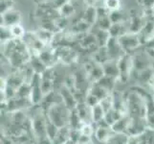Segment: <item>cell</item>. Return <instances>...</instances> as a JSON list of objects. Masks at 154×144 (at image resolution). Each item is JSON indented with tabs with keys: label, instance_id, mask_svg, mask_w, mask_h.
I'll return each instance as SVG.
<instances>
[{
	"label": "cell",
	"instance_id": "7c38bea8",
	"mask_svg": "<svg viewBox=\"0 0 154 144\" xmlns=\"http://www.w3.org/2000/svg\"><path fill=\"white\" fill-rule=\"evenodd\" d=\"M147 18L140 15H133L128 20V33L139 34L144 28Z\"/></svg>",
	"mask_w": 154,
	"mask_h": 144
},
{
	"label": "cell",
	"instance_id": "83f0119b",
	"mask_svg": "<svg viewBox=\"0 0 154 144\" xmlns=\"http://www.w3.org/2000/svg\"><path fill=\"white\" fill-rule=\"evenodd\" d=\"M112 25V22H111V19L108 17H103V18H98L96 24H95L93 27L98 28V29H102V30H106L108 31Z\"/></svg>",
	"mask_w": 154,
	"mask_h": 144
},
{
	"label": "cell",
	"instance_id": "5bb4252c",
	"mask_svg": "<svg viewBox=\"0 0 154 144\" xmlns=\"http://www.w3.org/2000/svg\"><path fill=\"white\" fill-rule=\"evenodd\" d=\"M130 121H131V117L123 116L121 119H119L118 121L115 122V123L113 124V126L111 127V129L113 130V132L115 133V134L123 135L127 132V130H128Z\"/></svg>",
	"mask_w": 154,
	"mask_h": 144
},
{
	"label": "cell",
	"instance_id": "5b68a950",
	"mask_svg": "<svg viewBox=\"0 0 154 144\" xmlns=\"http://www.w3.org/2000/svg\"><path fill=\"white\" fill-rule=\"evenodd\" d=\"M58 61L65 63V65H71L76 62L79 58L78 53L68 45H60L55 47Z\"/></svg>",
	"mask_w": 154,
	"mask_h": 144
},
{
	"label": "cell",
	"instance_id": "3957f363",
	"mask_svg": "<svg viewBox=\"0 0 154 144\" xmlns=\"http://www.w3.org/2000/svg\"><path fill=\"white\" fill-rule=\"evenodd\" d=\"M118 40L125 53H127V54H132V52H134L141 45H143L139 34L126 33L119 38Z\"/></svg>",
	"mask_w": 154,
	"mask_h": 144
},
{
	"label": "cell",
	"instance_id": "f6af8a7d",
	"mask_svg": "<svg viewBox=\"0 0 154 144\" xmlns=\"http://www.w3.org/2000/svg\"><path fill=\"white\" fill-rule=\"evenodd\" d=\"M153 68H154V66H153Z\"/></svg>",
	"mask_w": 154,
	"mask_h": 144
},
{
	"label": "cell",
	"instance_id": "7bdbcfd3",
	"mask_svg": "<svg viewBox=\"0 0 154 144\" xmlns=\"http://www.w3.org/2000/svg\"><path fill=\"white\" fill-rule=\"evenodd\" d=\"M150 11H151V12H152V14H153V15H154V6H153V8H152V9H151Z\"/></svg>",
	"mask_w": 154,
	"mask_h": 144
},
{
	"label": "cell",
	"instance_id": "f35d334b",
	"mask_svg": "<svg viewBox=\"0 0 154 144\" xmlns=\"http://www.w3.org/2000/svg\"><path fill=\"white\" fill-rule=\"evenodd\" d=\"M142 4L144 5L145 7L151 10L154 6V0H142Z\"/></svg>",
	"mask_w": 154,
	"mask_h": 144
},
{
	"label": "cell",
	"instance_id": "277c9868",
	"mask_svg": "<svg viewBox=\"0 0 154 144\" xmlns=\"http://www.w3.org/2000/svg\"><path fill=\"white\" fill-rule=\"evenodd\" d=\"M32 121V133L38 141L47 138L46 135V125L47 117L45 118L42 114H38L33 117Z\"/></svg>",
	"mask_w": 154,
	"mask_h": 144
},
{
	"label": "cell",
	"instance_id": "9c48e42d",
	"mask_svg": "<svg viewBox=\"0 0 154 144\" xmlns=\"http://www.w3.org/2000/svg\"><path fill=\"white\" fill-rule=\"evenodd\" d=\"M105 47H106V49H107L110 60L118 61L122 56H124L125 54L120 44L118 39L110 38L109 41L107 42V44H106Z\"/></svg>",
	"mask_w": 154,
	"mask_h": 144
},
{
	"label": "cell",
	"instance_id": "52a82bcc",
	"mask_svg": "<svg viewBox=\"0 0 154 144\" xmlns=\"http://www.w3.org/2000/svg\"><path fill=\"white\" fill-rule=\"evenodd\" d=\"M132 56H133V71L140 72L144 69L153 66L151 65L152 59L148 56L146 51L139 53V54H133Z\"/></svg>",
	"mask_w": 154,
	"mask_h": 144
},
{
	"label": "cell",
	"instance_id": "1f68e13d",
	"mask_svg": "<svg viewBox=\"0 0 154 144\" xmlns=\"http://www.w3.org/2000/svg\"><path fill=\"white\" fill-rule=\"evenodd\" d=\"M100 106L103 107V110L106 113H108L109 110H111L112 109H114V99H113V95L110 94L107 97H105L104 99H103L100 102Z\"/></svg>",
	"mask_w": 154,
	"mask_h": 144
},
{
	"label": "cell",
	"instance_id": "6da1fadb",
	"mask_svg": "<svg viewBox=\"0 0 154 144\" xmlns=\"http://www.w3.org/2000/svg\"><path fill=\"white\" fill-rule=\"evenodd\" d=\"M71 110L60 103H54L50 105L47 110V118L57 127L61 128L64 126H69V119H70Z\"/></svg>",
	"mask_w": 154,
	"mask_h": 144
},
{
	"label": "cell",
	"instance_id": "f546056e",
	"mask_svg": "<svg viewBox=\"0 0 154 144\" xmlns=\"http://www.w3.org/2000/svg\"><path fill=\"white\" fill-rule=\"evenodd\" d=\"M58 12H60V17L67 18L68 17H70V15H72L74 13H75V7H74L73 4L69 1L66 4L63 5V6L58 10Z\"/></svg>",
	"mask_w": 154,
	"mask_h": 144
},
{
	"label": "cell",
	"instance_id": "484cf974",
	"mask_svg": "<svg viewBox=\"0 0 154 144\" xmlns=\"http://www.w3.org/2000/svg\"><path fill=\"white\" fill-rule=\"evenodd\" d=\"M117 80H118V79H115V78L104 75L102 79L100 80V81H98L97 83H94V84L99 85L100 87H102V88H105L106 90H108L109 92H111V90L114 88L115 82L117 81Z\"/></svg>",
	"mask_w": 154,
	"mask_h": 144
},
{
	"label": "cell",
	"instance_id": "44dd1931",
	"mask_svg": "<svg viewBox=\"0 0 154 144\" xmlns=\"http://www.w3.org/2000/svg\"><path fill=\"white\" fill-rule=\"evenodd\" d=\"M29 65L32 67V69L34 70L35 74H38V75H42L47 69V66L43 63L40 60V58L38 56H32L31 60L29 62Z\"/></svg>",
	"mask_w": 154,
	"mask_h": 144
},
{
	"label": "cell",
	"instance_id": "8d00e7d4",
	"mask_svg": "<svg viewBox=\"0 0 154 144\" xmlns=\"http://www.w3.org/2000/svg\"><path fill=\"white\" fill-rule=\"evenodd\" d=\"M79 131H81L82 135L89 136V137L93 136V135L95 134V132L93 130V127H92L91 123H84L82 126L81 129H79Z\"/></svg>",
	"mask_w": 154,
	"mask_h": 144
},
{
	"label": "cell",
	"instance_id": "d4e9b609",
	"mask_svg": "<svg viewBox=\"0 0 154 144\" xmlns=\"http://www.w3.org/2000/svg\"><path fill=\"white\" fill-rule=\"evenodd\" d=\"M105 111L103 110V107L100 104H98L91 108V117H92V123H99L104 118Z\"/></svg>",
	"mask_w": 154,
	"mask_h": 144
},
{
	"label": "cell",
	"instance_id": "d590c367",
	"mask_svg": "<svg viewBox=\"0 0 154 144\" xmlns=\"http://www.w3.org/2000/svg\"><path fill=\"white\" fill-rule=\"evenodd\" d=\"M100 101L96 97V96L93 95L92 93L88 92L85 95V100H84V103H85L88 107H90V108H93L94 106L100 104Z\"/></svg>",
	"mask_w": 154,
	"mask_h": 144
},
{
	"label": "cell",
	"instance_id": "8fae6325",
	"mask_svg": "<svg viewBox=\"0 0 154 144\" xmlns=\"http://www.w3.org/2000/svg\"><path fill=\"white\" fill-rule=\"evenodd\" d=\"M60 97H61V102L64 104L69 110H74L76 109L78 105V101L75 97V94L71 92V89L68 88L67 87L62 88L60 90Z\"/></svg>",
	"mask_w": 154,
	"mask_h": 144
},
{
	"label": "cell",
	"instance_id": "ee69618b",
	"mask_svg": "<svg viewBox=\"0 0 154 144\" xmlns=\"http://www.w3.org/2000/svg\"><path fill=\"white\" fill-rule=\"evenodd\" d=\"M77 144H82V143H77ZM90 144V143H89Z\"/></svg>",
	"mask_w": 154,
	"mask_h": 144
},
{
	"label": "cell",
	"instance_id": "d6986e66",
	"mask_svg": "<svg viewBox=\"0 0 154 144\" xmlns=\"http://www.w3.org/2000/svg\"><path fill=\"white\" fill-rule=\"evenodd\" d=\"M79 45H81V47L83 48V49H91L93 47L99 48L97 44L96 37H95V35L91 31L82 37V40H79Z\"/></svg>",
	"mask_w": 154,
	"mask_h": 144
},
{
	"label": "cell",
	"instance_id": "ba28073f",
	"mask_svg": "<svg viewBox=\"0 0 154 144\" xmlns=\"http://www.w3.org/2000/svg\"><path fill=\"white\" fill-rule=\"evenodd\" d=\"M38 57L40 58V60L43 62L44 65L47 66V68H53L57 65V62H60L58 61L55 47L48 48V46H47L45 49H43L39 53Z\"/></svg>",
	"mask_w": 154,
	"mask_h": 144
},
{
	"label": "cell",
	"instance_id": "4fadbf2b",
	"mask_svg": "<svg viewBox=\"0 0 154 144\" xmlns=\"http://www.w3.org/2000/svg\"><path fill=\"white\" fill-rule=\"evenodd\" d=\"M115 133L111 129V127H97L95 131V138L100 143H107L114 137Z\"/></svg>",
	"mask_w": 154,
	"mask_h": 144
},
{
	"label": "cell",
	"instance_id": "ffe728a7",
	"mask_svg": "<svg viewBox=\"0 0 154 144\" xmlns=\"http://www.w3.org/2000/svg\"><path fill=\"white\" fill-rule=\"evenodd\" d=\"M97 18H98L97 8L91 7V6H86V9H85V11H84V14L82 15V19L93 27V26L96 24Z\"/></svg>",
	"mask_w": 154,
	"mask_h": 144
},
{
	"label": "cell",
	"instance_id": "7402d4cb",
	"mask_svg": "<svg viewBox=\"0 0 154 144\" xmlns=\"http://www.w3.org/2000/svg\"><path fill=\"white\" fill-rule=\"evenodd\" d=\"M70 131H71V129L69 126H64V127L60 128L53 143L54 144H64L68 140H70Z\"/></svg>",
	"mask_w": 154,
	"mask_h": 144
},
{
	"label": "cell",
	"instance_id": "d6a6232c",
	"mask_svg": "<svg viewBox=\"0 0 154 144\" xmlns=\"http://www.w3.org/2000/svg\"><path fill=\"white\" fill-rule=\"evenodd\" d=\"M0 37H1V43L6 42L14 39L11 27L7 26H0Z\"/></svg>",
	"mask_w": 154,
	"mask_h": 144
},
{
	"label": "cell",
	"instance_id": "b9f144b4",
	"mask_svg": "<svg viewBox=\"0 0 154 144\" xmlns=\"http://www.w3.org/2000/svg\"><path fill=\"white\" fill-rule=\"evenodd\" d=\"M150 85H151V86H152V88H153V89H154V77H153V79H152V81H151Z\"/></svg>",
	"mask_w": 154,
	"mask_h": 144
},
{
	"label": "cell",
	"instance_id": "74e56055",
	"mask_svg": "<svg viewBox=\"0 0 154 144\" xmlns=\"http://www.w3.org/2000/svg\"><path fill=\"white\" fill-rule=\"evenodd\" d=\"M84 3L86 4V6L98 8L103 5V0H84Z\"/></svg>",
	"mask_w": 154,
	"mask_h": 144
},
{
	"label": "cell",
	"instance_id": "ac0fdd59",
	"mask_svg": "<svg viewBox=\"0 0 154 144\" xmlns=\"http://www.w3.org/2000/svg\"><path fill=\"white\" fill-rule=\"evenodd\" d=\"M35 34L38 38L40 41H42L46 46H50L55 40V35L54 33H52L50 31H47L43 28H40L38 30H36L35 32Z\"/></svg>",
	"mask_w": 154,
	"mask_h": 144
},
{
	"label": "cell",
	"instance_id": "9a60e30c",
	"mask_svg": "<svg viewBox=\"0 0 154 144\" xmlns=\"http://www.w3.org/2000/svg\"><path fill=\"white\" fill-rule=\"evenodd\" d=\"M103 66V72L105 76H109L115 79H119V66L118 61L109 60L108 62H104Z\"/></svg>",
	"mask_w": 154,
	"mask_h": 144
},
{
	"label": "cell",
	"instance_id": "f1b7e54d",
	"mask_svg": "<svg viewBox=\"0 0 154 144\" xmlns=\"http://www.w3.org/2000/svg\"><path fill=\"white\" fill-rule=\"evenodd\" d=\"M58 129L60 128L57 127L55 124H53L50 120H48L47 118V125H46V135H47V138L49 140H51L52 142L54 141L55 137L58 132Z\"/></svg>",
	"mask_w": 154,
	"mask_h": 144
},
{
	"label": "cell",
	"instance_id": "603a6c76",
	"mask_svg": "<svg viewBox=\"0 0 154 144\" xmlns=\"http://www.w3.org/2000/svg\"><path fill=\"white\" fill-rule=\"evenodd\" d=\"M110 60L108 56V52L106 47H100L97 48L94 54V62H96L100 65H103L104 62H108Z\"/></svg>",
	"mask_w": 154,
	"mask_h": 144
},
{
	"label": "cell",
	"instance_id": "4dcf8cb0",
	"mask_svg": "<svg viewBox=\"0 0 154 144\" xmlns=\"http://www.w3.org/2000/svg\"><path fill=\"white\" fill-rule=\"evenodd\" d=\"M109 12H114V11H119L122 8L121 0H103V5Z\"/></svg>",
	"mask_w": 154,
	"mask_h": 144
},
{
	"label": "cell",
	"instance_id": "e0dca14e",
	"mask_svg": "<svg viewBox=\"0 0 154 144\" xmlns=\"http://www.w3.org/2000/svg\"><path fill=\"white\" fill-rule=\"evenodd\" d=\"M91 32L95 35V37H96L98 47L99 48L100 47H105L106 44H107V42L109 41L110 38H111L109 32L106 31V30L98 29V28H95V30L91 31Z\"/></svg>",
	"mask_w": 154,
	"mask_h": 144
},
{
	"label": "cell",
	"instance_id": "2e32d148",
	"mask_svg": "<svg viewBox=\"0 0 154 144\" xmlns=\"http://www.w3.org/2000/svg\"><path fill=\"white\" fill-rule=\"evenodd\" d=\"M111 38L119 39L125 34L128 33V25H126V22L125 23H114L111 25L110 29L108 30Z\"/></svg>",
	"mask_w": 154,
	"mask_h": 144
},
{
	"label": "cell",
	"instance_id": "e575fe53",
	"mask_svg": "<svg viewBox=\"0 0 154 144\" xmlns=\"http://www.w3.org/2000/svg\"><path fill=\"white\" fill-rule=\"evenodd\" d=\"M14 8V0H0V14H3Z\"/></svg>",
	"mask_w": 154,
	"mask_h": 144
},
{
	"label": "cell",
	"instance_id": "836d02e7",
	"mask_svg": "<svg viewBox=\"0 0 154 144\" xmlns=\"http://www.w3.org/2000/svg\"><path fill=\"white\" fill-rule=\"evenodd\" d=\"M11 30H12V34H13L14 39H15V40H23V38L26 35L25 29L20 24L14 25L13 27H11Z\"/></svg>",
	"mask_w": 154,
	"mask_h": 144
},
{
	"label": "cell",
	"instance_id": "7a4b0ae2",
	"mask_svg": "<svg viewBox=\"0 0 154 144\" xmlns=\"http://www.w3.org/2000/svg\"><path fill=\"white\" fill-rule=\"evenodd\" d=\"M119 66V80L125 83L130 78L133 72V56L132 54H125L118 60Z\"/></svg>",
	"mask_w": 154,
	"mask_h": 144
},
{
	"label": "cell",
	"instance_id": "8992f818",
	"mask_svg": "<svg viewBox=\"0 0 154 144\" xmlns=\"http://www.w3.org/2000/svg\"><path fill=\"white\" fill-rule=\"evenodd\" d=\"M22 14L20 11L17 10L15 8L8 11L7 13L1 14L0 19H1V26H7V27H13L14 25L20 24Z\"/></svg>",
	"mask_w": 154,
	"mask_h": 144
},
{
	"label": "cell",
	"instance_id": "cb8c5ba5",
	"mask_svg": "<svg viewBox=\"0 0 154 144\" xmlns=\"http://www.w3.org/2000/svg\"><path fill=\"white\" fill-rule=\"evenodd\" d=\"M88 92L95 95L100 101H102L103 99H104L105 97H107L108 95L111 94V92H109L108 90H106L105 88L100 87L99 85H97V84H93V86L89 88Z\"/></svg>",
	"mask_w": 154,
	"mask_h": 144
},
{
	"label": "cell",
	"instance_id": "60d3db41",
	"mask_svg": "<svg viewBox=\"0 0 154 144\" xmlns=\"http://www.w3.org/2000/svg\"><path fill=\"white\" fill-rule=\"evenodd\" d=\"M146 46V48H154V39H152L149 42H147Z\"/></svg>",
	"mask_w": 154,
	"mask_h": 144
},
{
	"label": "cell",
	"instance_id": "30bf717a",
	"mask_svg": "<svg viewBox=\"0 0 154 144\" xmlns=\"http://www.w3.org/2000/svg\"><path fill=\"white\" fill-rule=\"evenodd\" d=\"M142 43L146 44L154 39V18H147L144 28L139 33Z\"/></svg>",
	"mask_w": 154,
	"mask_h": 144
},
{
	"label": "cell",
	"instance_id": "4316f807",
	"mask_svg": "<svg viewBox=\"0 0 154 144\" xmlns=\"http://www.w3.org/2000/svg\"><path fill=\"white\" fill-rule=\"evenodd\" d=\"M109 18L111 19L112 24H114V23H125V22H127V21L129 20V18L126 17L125 13H123L121 10L111 12L109 14Z\"/></svg>",
	"mask_w": 154,
	"mask_h": 144
},
{
	"label": "cell",
	"instance_id": "ab89813d",
	"mask_svg": "<svg viewBox=\"0 0 154 144\" xmlns=\"http://www.w3.org/2000/svg\"><path fill=\"white\" fill-rule=\"evenodd\" d=\"M1 144H17V142H14V140L12 137L10 136H4L3 139L1 141Z\"/></svg>",
	"mask_w": 154,
	"mask_h": 144
}]
</instances>
